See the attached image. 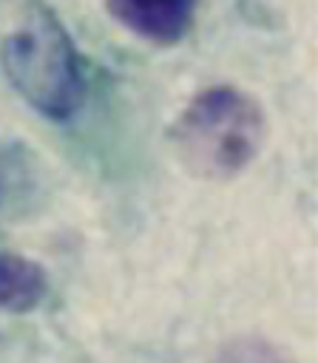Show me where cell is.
<instances>
[{
  "instance_id": "cell-3",
  "label": "cell",
  "mask_w": 318,
  "mask_h": 363,
  "mask_svg": "<svg viewBox=\"0 0 318 363\" xmlns=\"http://www.w3.org/2000/svg\"><path fill=\"white\" fill-rule=\"evenodd\" d=\"M108 11L153 45H176L193 26L199 0H105Z\"/></svg>"
},
{
  "instance_id": "cell-2",
  "label": "cell",
  "mask_w": 318,
  "mask_h": 363,
  "mask_svg": "<svg viewBox=\"0 0 318 363\" xmlns=\"http://www.w3.org/2000/svg\"><path fill=\"white\" fill-rule=\"evenodd\" d=\"M3 68L11 88L43 116L71 119L85 99L80 51L48 6H28L3 43Z\"/></svg>"
},
{
  "instance_id": "cell-1",
  "label": "cell",
  "mask_w": 318,
  "mask_h": 363,
  "mask_svg": "<svg viewBox=\"0 0 318 363\" xmlns=\"http://www.w3.org/2000/svg\"><path fill=\"white\" fill-rule=\"evenodd\" d=\"M168 136L187 173L227 182L258 159L267 139V116L247 91L210 85L182 108Z\"/></svg>"
},
{
  "instance_id": "cell-4",
  "label": "cell",
  "mask_w": 318,
  "mask_h": 363,
  "mask_svg": "<svg viewBox=\"0 0 318 363\" xmlns=\"http://www.w3.org/2000/svg\"><path fill=\"white\" fill-rule=\"evenodd\" d=\"M48 289L45 269L17 252H0V309L31 312Z\"/></svg>"
},
{
  "instance_id": "cell-5",
  "label": "cell",
  "mask_w": 318,
  "mask_h": 363,
  "mask_svg": "<svg viewBox=\"0 0 318 363\" xmlns=\"http://www.w3.org/2000/svg\"><path fill=\"white\" fill-rule=\"evenodd\" d=\"M213 363H292V357L261 335H238L216 352Z\"/></svg>"
}]
</instances>
